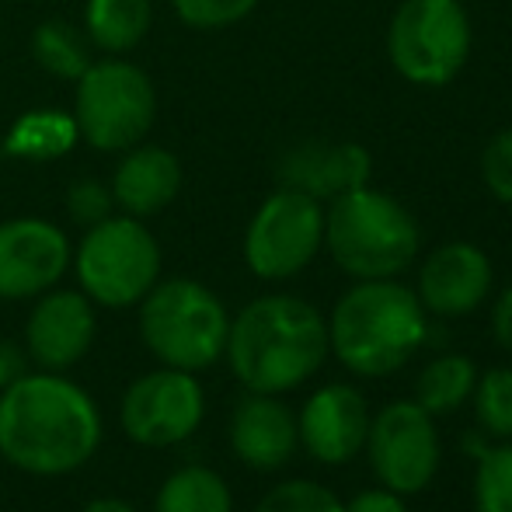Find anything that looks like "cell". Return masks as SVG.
I'll return each mask as SVG.
<instances>
[{
    "label": "cell",
    "mask_w": 512,
    "mask_h": 512,
    "mask_svg": "<svg viewBox=\"0 0 512 512\" xmlns=\"http://www.w3.org/2000/svg\"><path fill=\"white\" fill-rule=\"evenodd\" d=\"M102 439V408L67 373L28 370L0 391V457L14 471L67 478L95 460Z\"/></svg>",
    "instance_id": "6da1fadb"
},
{
    "label": "cell",
    "mask_w": 512,
    "mask_h": 512,
    "mask_svg": "<svg viewBox=\"0 0 512 512\" xmlns=\"http://www.w3.org/2000/svg\"><path fill=\"white\" fill-rule=\"evenodd\" d=\"M223 356L244 391H297L331 356L328 321L314 304L293 293H269L230 317Z\"/></svg>",
    "instance_id": "7a4b0ae2"
},
{
    "label": "cell",
    "mask_w": 512,
    "mask_h": 512,
    "mask_svg": "<svg viewBox=\"0 0 512 512\" xmlns=\"http://www.w3.org/2000/svg\"><path fill=\"white\" fill-rule=\"evenodd\" d=\"M429 335V314L398 279H359L328 317V349L356 377L398 373Z\"/></svg>",
    "instance_id": "3957f363"
},
{
    "label": "cell",
    "mask_w": 512,
    "mask_h": 512,
    "mask_svg": "<svg viewBox=\"0 0 512 512\" xmlns=\"http://www.w3.org/2000/svg\"><path fill=\"white\" fill-rule=\"evenodd\" d=\"M415 216L380 189H352L335 196L324 209V248L352 279H398L415 262Z\"/></svg>",
    "instance_id": "277c9868"
},
{
    "label": "cell",
    "mask_w": 512,
    "mask_h": 512,
    "mask_svg": "<svg viewBox=\"0 0 512 512\" xmlns=\"http://www.w3.org/2000/svg\"><path fill=\"white\" fill-rule=\"evenodd\" d=\"M140 338L161 366L203 373L227 349L230 314L223 300L199 279H157L140 300Z\"/></svg>",
    "instance_id": "5b68a950"
},
{
    "label": "cell",
    "mask_w": 512,
    "mask_h": 512,
    "mask_svg": "<svg viewBox=\"0 0 512 512\" xmlns=\"http://www.w3.org/2000/svg\"><path fill=\"white\" fill-rule=\"evenodd\" d=\"M161 244L143 220L112 213L108 220L84 230L70 255V269L81 293L95 307H136L161 279Z\"/></svg>",
    "instance_id": "8992f818"
},
{
    "label": "cell",
    "mask_w": 512,
    "mask_h": 512,
    "mask_svg": "<svg viewBox=\"0 0 512 512\" xmlns=\"http://www.w3.org/2000/svg\"><path fill=\"white\" fill-rule=\"evenodd\" d=\"M74 84V122L88 147L122 154L147 140L157 119V88L147 70L122 56H105Z\"/></svg>",
    "instance_id": "52a82bcc"
},
{
    "label": "cell",
    "mask_w": 512,
    "mask_h": 512,
    "mask_svg": "<svg viewBox=\"0 0 512 512\" xmlns=\"http://www.w3.org/2000/svg\"><path fill=\"white\" fill-rule=\"evenodd\" d=\"M387 53L405 81L443 88L471 56V18L460 0H401L387 28Z\"/></svg>",
    "instance_id": "ba28073f"
},
{
    "label": "cell",
    "mask_w": 512,
    "mask_h": 512,
    "mask_svg": "<svg viewBox=\"0 0 512 512\" xmlns=\"http://www.w3.org/2000/svg\"><path fill=\"white\" fill-rule=\"evenodd\" d=\"M321 248L324 203L293 189L272 192L244 230V265L265 283L300 276Z\"/></svg>",
    "instance_id": "9c48e42d"
},
{
    "label": "cell",
    "mask_w": 512,
    "mask_h": 512,
    "mask_svg": "<svg viewBox=\"0 0 512 512\" xmlns=\"http://www.w3.org/2000/svg\"><path fill=\"white\" fill-rule=\"evenodd\" d=\"M206 418V391L196 373L157 366L126 387L119 425L129 443L147 450H168L199 432Z\"/></svg>",
    "instance_id": "30bf717a"
},
{
    "label": "cell",
    "mask_w": 512,
    "mask_h": 512,
    "mask_svg": "<svg viewBox=\"0 0 512 512\" xmlns=\"http://www.w3.org/2000/svg\"><path fill=\"white\" fill-rule=\"evenodd\" d=\"M370 467L384 488L398 495H418L432 485L439 471V432L436 418L415 401H391L370 418L366 432Z\"/></svg>",
    "instance_id": "8fae6325"
},
{
    "label": "cell",
    "mask_w": 512,
    "mask_h": 512,
    "mask_svg": "<svg viewBox=\"0 0 512 512\" xmlns=\"http://www.w3.org/2000/svg\"><path fill=\"white\" fill-rule=\"evenodd\" d=\"M70 237L42 216L0 223V300H35L70 272Z\"/></svg>",
    "instance_id": "7c38bea8"
},
{
    "label": "cell",
    "mask_w": 512,
    "mask_h": 512,
    "mask_svg": "<svg viewBox=\"0 0 512 512\" xmlns=\"http://www.w3.org/2000/svg\"><path fill=\"white\" fill-rule=\"evenodd\" d=\"M98 335V310L81 290H63L53 286L42 297H35L25 321V345L28 359L39 370L67 373L91 352Z\"/></svg>",
    "instance_id": "4fadbf2b"
},
{
    "label": "cell",
    "mask_w": 512,
    "mask_h": 512,
    "mask_svg": "<svg viewBox=\"0 0 512 512\" xmlns=\"http://www.w3.org/2000/svg\"><path fill=\"white\" fill-rule=\"evenodd\" d=\"M370 418L363 391H356L352 384H324L310 394L297 415L300 446L317 464H349L366 446Z\"/></svg>",
    "instance_id": "5bb4252c"
},
{
    "label": "cell",
    "mask_w": 512,
    "mask_h": 512,
    "mask_svg": "<svg viewBox=\"0 0 512 512\" xmlns=\"http://www.w3.org/2000/svg\"><path fill=\"white\" fill-rule=\"evenodd\" d=\"M492 283V258L471 241H450L422 262L415 293L422 300L425 314L464 317L485 304Z\"/></svg>",
    "instance_id": "9a60e30c"
},
{
    "label": "cell",
    "mask_w": 512,
    "mask_h": 512,
    "mask_svg": "<svg viewBox=\"0 0 512 512\" xmlns=\"http://www.w3.org/2000/svg\"><path fill=\"white\" fill-rule=\"evenodd\" d=\"M373 157L363 143H324V140H304L290 147L279 161V189L304 192L317 199H335L342 192L363 189L370 185Z\"/></svg>",
    "instance_id": "2e32d148"
},
{
    "label": "cell",
    "mask_w": 512,
    "mask_h": 512,
    "mask_svg": "<svg viewBox=\"0 0 512 512\" xmlns=\"http://www.w3.org/2000/svg\"><path fill=\"white\" fill-rule=\"evenodd\" d=\"M230 450L244 467L272 474L293 460L300 446L297 415L279 394H244L230 415Z\"/></svg>",
    "instance_id": "e0dca14e"
},
{
    "label": "cell",
    "mask_w": 512,
    "mask_h": 512,
    "mask_svg": "<svg viewBox=\"0 0 512 512\" xmlns=\"http://www.w3.org/2000/svg\"><path fill=\"white\" fill-rule=\"evenodd\" d=\"M115 209L126 216L147 220L168 209L182 192V161L161 143H136L122 150V161L115 164V175L108 182Z\"/></svg>",
    "instance_id": "ac0fdd59"
},
{
    "label": "cell",
    "mask_w": 512,
    "mask_h": 512,
    "mask_svg": "<svg viewBox=\"0 0 512 512\" xmlns=\"http://www.w3.org/2000/svg\"><path fill=\"white\" fill-rule=\"evenodd\" d=\"M77 143H81V129L74 122V112H63V108H32V112L18 115L7 126L4 140H0V157L49 164L67 157Z\"/></svg>",
    "instance_id": "d6986e66"
},
{
    "label": "cell",
    "mask_w": 512,
    "mask_h": 512,
    "mask_svg": "<svg viewBox=\"0 0 512 512\" xmlns=\"http://www.w3.org/2000/svg\"><path fill=\"white\" fill-rule=\"evenodd\" d=\"M154 4L150 0H88L84 4V35L105 56H126L147 39Z\"/></svg>",
    "instance_id": "ffe728a7"
},
{
    "label": "cell",
    "mask_w": 512,
    "mask_h": 512,
    "mask_svg": "<svg viewBox=\"0 0 512 512\" xmlns=\"http://www.w3.org/2000/svg\"><path fill=\"white\" fill-rule=\"evenodd\" d=\"M150 512H234V492L220 471L185 464L161 481Z\"/></svg>",
    "instance_id": "44dd1931"
},
{
    "label": "cell",
    "mask_w": 512,
    "mask_h": 512,
    "mask_svg": "<svg viewBox=\"0 0 512 512\" xmlns=\"http://www.w3.org/2000/svg\"><path fill=\"white\" fill-rule=\"evenodd\" d=\"M478 384V366L467 356H436L415 380V405L425 408L432 418L453 415Z\"/></svg>",
    "instance_id": "7402d4cb"
},
{
    "label": "cell",
    "mask_w": 512,
    "mask_h": 512,
    "mask_svg": "<svg viewBox=\"0 0 512 512\" xmlns=\"http://www.w3.org/2000/svg\"><path fill=\"white\" fill-rule=\"evenodd\" d=\"M32 56L56 81H77L95 63V46L88 42L84 28L49 18L32 32Z\"/></svg>",
    "instance_id": "603a6c76"
},
{
    "label": "cell",
    "mask_w": 512,
    "mask_h": 512,
    "mask_svg": "<svg viewBox=\"0 0 512 512\" xmlns=\"http://www.w3.org/2000/svg\"><path fill=\"white\" fill-rule=\"evenodd\" d=\"M471 398L478 429L488 439H512V366H492L478 373Z\"/></svg>",
    "instance_id": "cb8c5ba5"
},
{
    "label": "cell",
    "mask_w": 512,
    "mask_h": 512,
    "mask_svg": "<svg viewBox=\"0 0 512 512\" xmlns=\"http://www.w3.org/2000/svg\"><path fill=\"white\" fill-rule=\"evenodd\" d=\"M474 512H512V443H488L474 467Z\"/></svg>",
    "instance_id": "d4e9b609"
},
{
    "label": "cell",
    "mask_w": 512,
    "mask_h": 512,
    "mask_svg": "<svg viewBox=\"0 0 512 512\" xmlns=\"http://www.w3.org/2000/svg\"><path fill=\"white\" fill-rule=\"evenodd\" d=\"M255 512H345V502L317 481L290 478L269 488Z\"/></svg>",
    "instance_id": "484cf974"
},
{
    "label": "cell",
    "mask_w": 512,
    "mask_h": 512,
    "mask_svg": "<svg viewBox=\"0 0 512 512\" xmlns=\"http://www.w3.org/2000/svg\"><path fill=\"white\" fill-rule=\"evenodd\" d=\"M178 21L196 32H220L244 21L258 7V0H171Z\"/></svg>",
    "instance_id": "4316f807"
},
{
    "label": "cell",
    "mask_w": 512,
    "mask_h": 512,
    "mask_svg": "<svg viewBox=\"0 0 512 512\" xmlns=\"http://www.w3.org/2000/svg\"><path fill=\"white\" fill-rule=\"evenodd\" d=\"M67 213L77 227H95V223H102L115 213L112 189L105 182H98V178H77L67 192Z\"/></svg>",
    "instance_id": "83f0119b"
},
{
    "label": "cell",
    "mask_w": 512,
    "mask_h": 512,
    "mask_svg": "<svg viewBox=\"0 0 512 512\" xmlns=\"http://www.w3.org/2000/svg\"><path fill=\"white\" fill-rule=\"evenodd\" d=\"M481 182L499 203L512 206V129H502L488 140L481 154Z\"/></svg>",
    "instance_id": "f1b7e54d"
},
{
    "label": "cell",
    "mask_w": 512,
    "mask_h": 512,
    "mask_svg": "<svg viewBox=\"0 0 512 512\" xmlns=\"http://www.w3.org/2000/svg\"><path fill=\"white\" fill-rule=\"evenodd\" d=\"M28 370H32V359H28L25 345L14 338H0V391L18 384Z\"/></svg>",
    "instance_id": "f546056e"
},
{
    "label": "cell",
    "mask_w": 512,
    "mask_h": 512,
    "mask_svg": "<svg viewBox=\"0 0 512 512\" xmlns=\"http://www.w3.org/2000/svg\"><path fill=\"white\" fill-rule=\"evenodd\" d=\"M345 512H408L405 495L391 492V488H370V492H359L352 502H345Z\"/></svg>",
    "instance_id": "4dcf8cb0"
},
{
    "label": "cell",
    "mask_w": 512,
    "mask_h": 512,
    "mask_svg": "<svg viewBox=\"0 0 512 512\" xmlns=\"http://www.w3.org/2000/svg\"><path fill=\"white\" fill-rule=\"evenodd\" d=\"M492 335L499 342V349L512 352V286L502 290V297L492 307Z\"/></svg>",
    "instance_id": "1f68e13d"
},
{
    "label": "cell",
    "mask_w": 512,
    "mask_h": 512,
    "mask_svg": "<svg viewBox=\"0 0 512 512\" xmlns=\"http://www.w3.org/2000/svg\"><path fill=\"white\" fill-rule=\"evenodd\" d=\"M81 512H140V509H136L133 502H126V499H115V495H102V499H91Z\"/></svg>",
    "instance_id": "d6a6232c"
}]
</instances>
